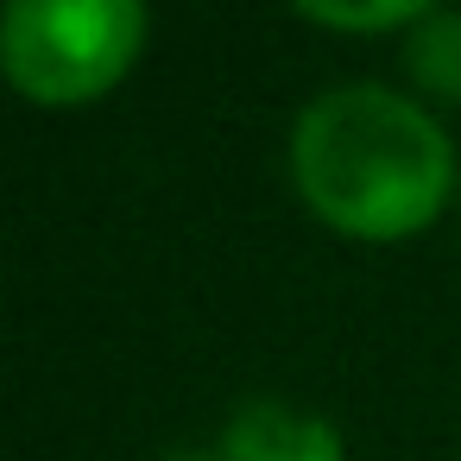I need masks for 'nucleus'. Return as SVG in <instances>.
Here are the masks:
<instances>
[{
  "instance_id": "1",
  "label": "nucleus",
  "mask_w": 461,
  "mask_h": 461,
  "mask_svg": "<svg viewBox=\"0 0 461 461\" xmlns=\"http://www.w3.org/2000/svg\"><path fill=\"white\" fill-rule=\"evenodd\" d=\"M297 196L354 240H404L442 215L455 146L442 121L385 83H335L291 121Z\"/></svg>"
},
{
  "instance_id": "2",
  "label": "nucleus",
  "mask_w": 461,
  "mask_h": 461,
  "mask_svg": "<svg viewBox=\"0 0 461 461\" xmlns=\"http://www.w3.org/2000/svg\"><path fill=\"white\" fill-rule=\"evenodd\" d=\"M146 45V0H7L0 64L39 108L108 95Z\"/></svg>"
},
{
  "instance_id": "3",
  "label": "nucleus",
  "mask_w": 461,
  "mask_h": 461,
  "mask_svg": "<svg viewBox=\"0 0 461 461\" xmlns=\"http://www.w3.org/2000/svg\"><path fill=\"white\" fill-rule=\"evenodd\" d=\"M228 461H348L341 429L285 398H247L221 429Z\"/></svg>"
},
{
  "instance_id": "4",
  "label": "nucleus",
  "mask_w": 461,
  "mask_h": 461,
  "mask_svg": "<svg viewBox=\"0 0 461 461\" xmlns=\"http://www.w3.org/2000/svg\"><path fill=\"white\" fill-rule=\"evenodd\" d=\"M404 70H411L417 89H429L442 102H461V7H436L411 26Z\"/></svg>"
},
{
  "instance_id": "5",
  "label": "nucleus",
  "mask_w": 461,
  "mask_h": 461,
  "mask_svg": "<svg viewBox=\"0 0 461 461\" xmlns=\"http://www.w3.org/2000/svg\"><path fill=\"white\" fill-rule=\"evenodd\" d=\"M297 14L322 20V26H348V32H379V26H417L423 14H436V0H291Z\"/></svg>"
}]
</instances>
